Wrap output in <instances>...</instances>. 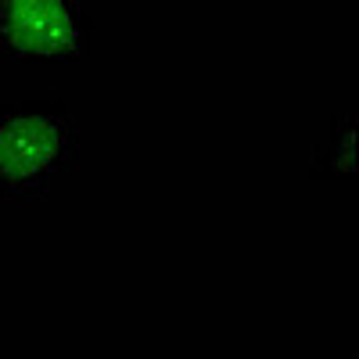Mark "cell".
Instances as JSON below:
<instances>
[{
  "instance_id": "3957f363",
  "label": "cell",
  "mask_w": 359,
  "mask_h": 359,
  "mask_svg": "<svg viewBox=\"0 0 359 359\" xmlns=\"http://www.w3.org/2000/svg\"><path fill=\"white\" fill-rule=\"evenodd\" d=\"M355 165V111H341L331 118V133L313 151L309 176L313 180H352Z\"/></svg>"
},
{
  "instance_id": "7a4b0ae2",
  "label": "cell",
  "mask_w": 359,
  "mask_h": 359,
  "mask_svg": "<svg viewBox=\"0 0 359 359\" xmlns=\"http://www.w3.org/2000/svg\"><path fill=\"white\" fill-rule=\"evenodd\" d=\"M86 0H0V57L25 65H79L90 57Z\"/></svg>"
},
{
  "instance_id": "6da1fadb",
  "label": "cell",
  "mask_w": 359,
  "mask_h": 359,
  "mask_svg": "<svg viewBox=\"0 0 359 359\" xmlns=\"http://www.w3.org/2000/svg\"><path fill=\"white\" fill-rule=\"evenodd\" d=\"M79 162V126L62 101L0 104V201L47 198Z\"/></svg>"
}]
</instances>
